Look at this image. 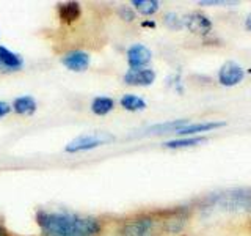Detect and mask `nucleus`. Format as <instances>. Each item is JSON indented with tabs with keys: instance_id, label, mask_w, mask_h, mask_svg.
Masks as SVG:
<instances>
[{
	"instance_id": "39448f33",
	"label": "nucleus",
	"mask_w": 251,
	"mask_h": 236,
	"mask_svg": "<svg viewBox=\"0 0 251 236\" xmlns=\"http://www.w3.org/2000/svg\"><path fill=\"white\" fill-rule=\"evenodd\" d=\"M184 26L196 35H207L212 30V22L206 14L202 13H190L182 19Z\"/></svg>"
},
{
	"instance_id": "4468645a",
	"label": "nucleus",
	"mask_w": 251,
	"mask_h": 236,
	"mask_svg": "<svg viewBox=\"0 0 251 236\" xmlns=\"http://www.w3.org/2000/svg\"><path fill=\"white\" fill-rule=\"evenodd\" d=\"M13 107H14V110L18 114L31 115L36 110V101L31 98V96H21L18 99H14Z\"/></svg>"
},
{
	"instance_id": "aec40b11",
	"label": "nucleus",
	"mask_w": 251,
	"mask_h": 236,
	"mask_svg": "<svg viewBox=\"0 0 251 236\" xmlns=\"http://www.w3.org/2000/svg\"><path fill=\"white\" fill-rule=\"evenodd\" d=\"M227 3H232V2H225V0H222V2H218V0H201L200 5H227Z\"/></svg>"
},
{
	"instance_id": "412c9836",
	"label": "nucleus",
	"mask_w": 251,
	"mask_h": 236,
	"mask_svg": "<svg viewBox=\"0 0 251 236\" xmlns=\"http://www.w3.org/2000/svg\"><path fill=\"white\" fill-rule=\"evenodd\" d=\"M8 112H10V106H8L6 102H2V101H0V118L5 117Z\"/></svg>"
},
{
	"instance_id": "f257e3e1",
	"label": "nucleus",
	"mask_w": 251,
	"mask_h": 236,
	"mask_svg": "<svg viewBox=\"0 0 251 236\" xmlns=\"http://www.w3.org/2000/svg\"><path fill=\"white\" fill-rule=\"evenodd\" d=\"M38 224L46 236H94L100 230L96 219L66 212H39Z\"/></svg>"
},
{
	"instance_id": "f03ea898",
	"label": "nucleus",
	"mask_w": 251,
	"mask_h": 236,
	"mask_svg": "<svg viewBox=\"0 0 251 236\" xmlns=\"http://www.w3.org/2000/svg\"><path fill=\"white\" fill-rule=\"evenodd\" d=\"M209 206L226 211V212H251V189L248 187H237V189H227V191L218 192L215 195L209 197Z\"/></svg>"
},
{
	"instance_id": "7ed1b4c3",
	"label": "nucleus",
	"mask_w": 251,
	"mask_h": 236,
	"mask_svg": "<svg viewBox=\"0 0 251 236\" xmlns=\"http://www.w3.org/2000/svg\"><path fill=\"white\" fill-rule=\"evenodd\" d=\"M115 137L112 134L107 132H94V134H86V136H78L74 140H71L66 145L68 153H78V151H86V149H93L102 147L105 144L113 142Z\"/></svg>"
},
{
	"instance_id": "9d476101",
	"label": "nucleus",
	"mask_w": 251,
	"mask_h": 236,
	"mask_svg": "<svg viewBox=\"0 0 251 236\" xmlns=\"http://www.w3.org/2000/svg\"><path fill=\"white\" fill-rule=\"evenodd\" d=\"M24 65V60L21 55L14 54L13 51L6 49V47L0 46V68L8 69V71H16L21 69Z\"/></svg>"
},
{
	"instance_id": "f8f14e48",
	"label": "nucleus",
	"mask_w": 251,
	"mask_h": 236,
	"mask_svg": "<svg viewBox=\"0 0 251 236\" xmlns=\"http://www.w3.org/2000/svg\"><path fill=\"white\" fill-rule=\"evenodd\" d=\"M188 124V120H173L167 123L154 124L148 129V134H168V132H177L180 128Z\"/></svg>"
},
{
	"instance_id": "2eb2a0df",
	"label": "nucleus",
	"mask_w": 251,
	"mask_h": 236,
	"mask_svg": "<svg viewBox=\"0 0 251 236\" xmlns=\"http://www.w3.org/2000/svg\"><path fill=\"white\" fill-rule=\"evenodd\" d=\"M121 106L129 112H138V110L146 109V101L137 94H124L121 98Z\"/></svg>"
},
{
	"instance_id": "6e6552de",
	"label": "nucleus",
	"mask_w": 251,
	"mask_h": 236,
	"mask_svg": "<svg viewBox=\"0 0 251 236\" xmlns=\"http://www.w3.org/2000/svg\"><path fill=\"white\" fill-rule=\"evenodd\" d=\"M61 61L68 69L80 73V71H85L90 66V55L83 51H73V52H68Z\"/></svg>"
},
{
	"instance_id": "a211bd4d",
	"label": "nucleus",
	"mask_w": 251,
	"mask_h": 236,
	"mask_svg": "<svg viewBox=\"0 0 251 236\" xmlns=\"http://www.w3.org/2000/svg\"><path fill=\"white\" fill-rule=\"evenodd\" d=\"M202 142H206L204 137H187V139H176V140H170L167 144H163V147L167 148H187V147H195L200 145Z\"/></svg>"
},
{
	"instance_id": "5701e85b",
	"label": "nucleus",
	"mask_w": 251,
	"mask_h": 236,
	"mask_svg": "<svg viewBox=\"0 0 251 236\" xmlns=\"http://www.w3.org/2000/svg\"><path fill=\"white\" fill-rule=\"evenodd\" d=\"M0 236H6V232H5V228L2 227V224H0Z\"/></svg>"
},
{
	"instance_id": "0eeeda50",
	"label": "nucleus",
	"mask_w": 251,
	"mask_h": 236,
	"mask_svg": "<svg viewBox=\"0 0 251 236\" xmlns=\"http://www.w3.org/2000/svg\"><path fill=\"white\" fill-rule=\"evenodd\" d=\"M155 81V73L152 69L140 68V69H129L124 76V82L127 85L135 87H148Z\"/></svg>"
},
{
	"instance_id": "9b49d317",
	"label": "nucleus",
	"mask_w": 251,
	"mask_h": 236,
	"mask_svg": "<svg viewBox=\"0 0 251 236\" xmlns=\"http://www.w3.org/2000/svg\"><path fill=\"white\" fill-rule=\"evenodd\" d=\"M226 123L225 121H206V123H188L184 128H180L177 134L180 136H192V134H198V132H207L212 129L222 128Z\"/></svg>"
},
{
	"instance_id": "20e7f679",
	"label": "nucleus",
	"mask_w": 251,
	"mask_h": 236,
	"mask_svg": "<svg viewBox=\"0 0 251 236\" xmlns=\"http://www.w3.org/2000/svg\"><path fill=\"white\" fill-rule=\"evenodd\" d=\"M245 69L235 61H226L218 71V81L223 87H234L243 81Z\"/></svg>"
},
{
	"instance_id": "ddd939ff",
	"label": "nucleus",
	"mask_w": 251,
	"mask_h": 236,
	"mask_svg": "<svg viewBox=\"0 0 251 236\" xmlns=\"http://www.w3.org/2000/svg\"><path fill=\"white\" fill-rule=\"evenodd\" d=\"M113 107H115L113 99L107 96H98L91 102V110L96 115H107L108 112H112Z\"/></svg>"
},
{
	"instance_id": "423d86ee",
	"label": "nucleus",
	"mask_w": 251,
	"mask_h": 236,
	"mask_svg": "<svg viewBox=\"0 0 251 236\" xmlns=\"http://www.w3.org/2000/svg\"><path fill=\"white\" fill-rule=\"evenodd\" d=\"M151 59H152L151 51L143 44H133L127 51V61L132 69L143 68L145 65H148V63L151 61Z\"/></svg>"
},
{
	"instance_id": "dca6fc26",
	"label": "nucleus",
	"mask_w": 251,
	"mask_h": 236,
	"mask_svg": "<svg viewBox=\"0 0 251 236\" xmlns=\"http://www.w3.org/2000/svg\"><path fill=\"white\" fill-rule=\"evenodd\" d=\"M58 14L63 21L66 22H73L75 21L78 16H80V6H78L77 2H69L65 5H60L58 6Z\"/></svg>"
},
{
	"instance_id": "f3484780",
	"label": "nucleus",
	"mask_w": 251,
	"mask_h": 236,
	"mask_svg": "<svg viewBox=\"0 0 251 236\" xmlns=\"http://www.w3.org/2000/svg\"><path fill=\"white\" fill-rule=\"evenodd\" d=\"M132 5L135 6V10L145 16H151L159 10V2L157 0H133Z\"/></svg>"
},
{
	"instance_id": "4be33fe9",
	"label": "nucleus",
	"mask_w": 251,
	"mask_h": 236,
	"mask_svg": "<svg viewBox=\"0 0 251 236\" xmlns=\"http://www.w3.org/2000/svg\"><path fill=\"white\" fill-rule=\"evenodd\" d=\"M245 26H247V29L248 30H251V14L247 18V21H245Z\"/></svg>"
},
{
	"instance_id": "1a4fd4ad",
	"label": "nucleus",
	"mask_w": 251,
	"mask_h": 236,
	"mask_svg": "<svg viewBox=\"0 0 251 236\" xmlns=\"http://www.w3.org/2000/svg\"><path fill=\"white\" fill-rule=\"evenodd\" d=\"M151 232H152V219L149 217L132 220V222L126 224L123 230L124 236H149Z\"/></svg>"
},
{
	"instance_id": "6ab92c4d",
	"label": "nucleus",
	"mask_w": 251,
	"mask_h": 236,
	"mask_svg": "<svg viewBox=\"0 0 251 236\" xmlns=\"http://www.w3.org/2000/svg\"><path fill=\"white\" fill-rule=\"evenodd\" d=\"M165 24H167L170 29H180L184 26L182 19H180L179 16H176L175 13H168L167 16H165Z\"/></svg>"
}]
</instances>
